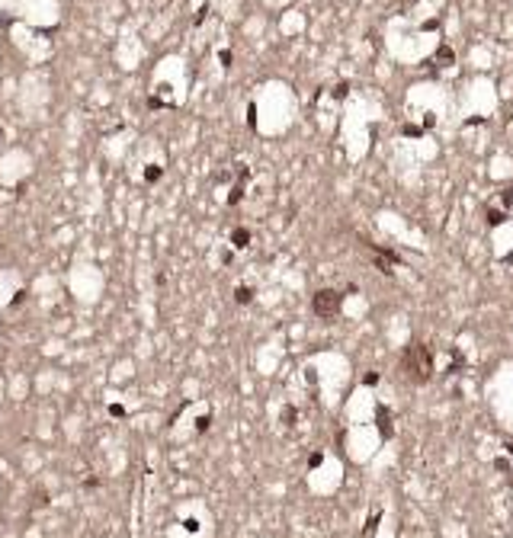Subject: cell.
I'll return each mask as SVG.
<instances>
[{
    "instance_id": "cell-3",
    "label": "cell",
    "mask_w": 513,
    "mask_h": 538,
    "mask_svg": "<svg viewBox=\"0 0 513 538\" xmlns=\"http://www.w3.org/2000/svg\"><path fill=\"white\" fill-rule=\"evenodd\" d=\"M247 240H250L247 231H234V247H247Z\"/></svg>"
},
{
    "instance_id": "cell-1",
    "label": "cell",
    "mask_w": 513,
    "mask_h": 538,
    "mask_svg": "<svg viewBox=\"0 0 513 538\" xmlns=\"http://www.w3.org/2000/svg\"><path fill=\"white\" fill-rule=\"evenodd\" d=\"M404 369H407V375H411L414 381H427L430 372H433V359H430V349H427V346L414 343L411 349L404 352Z\"/></svg>"
},
{
    "instance_id": "cell-4",
    "label": "cell",
    "mask_w": 513,
    "mask_h": 538,
    "mask_svg": "<svg viewBox=\"0 0 513 538\" xmlns=\"http://www.w3.org/2000/svg\"><path fill=\"white\" fill-rule=\"evenodd\" d=\"M250 298H254V292H250V289H244V285H241V289H238V301H250Z\"/></svg>"
},
{
    "instance_id": "cell-2",
    "label": "cell",
    "mask_w": 513,
    "mask_h": 538,
    "mask_svg": "<svg viewBox=\"0 0 513 538\" xmlns=\"http://www.w3.org/2000/svg\"><path fill=\"white\" fill-rule=\"evenodd\" d=\"M340 305H343V295H340V292L324 289V292L315 295V311H318L321 317H334L337 311H340Z\"/></svg>"
}]
</instances>
